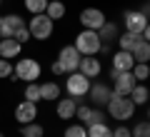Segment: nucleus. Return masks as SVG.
<instances>
[{
  "mask_svg": "<svg viewBox=\"0 0 150 137\" xmlns=\"http://www.w3.org/2000/svg\"><path fill=\"white\" fill-rule=\"evenodd\" d=\"M90 82L93 80H88L83 72H68L65 75V92H68V97H75V100H83V97H88V90H90Z\"/></svg>",
  "mask_w": 150,
  "mask_h": 137,
  "instance_id": "nucleus-5",
  "label": "nucleus"
},
{
  "mask_svg": "<svg viewBox=\"0 0 150 137\" xmlns=\"http://www.w3.org/2000/svg\"><path fill=\"white\" fill-rule=\"evenodd\" d=\"M0 20H3V15H0Z\"/></svg>",
  "mask_w": 150,
  "mask_h": 137,
  "instance_id": "nucleus-37",
  "label": "nucleus"
},
{
  "mask_svg": "<svg viewBox=\"0 0 150 137\" xmlns=\"http://www.w3.org/2000/svg\"><path fill=\"white\" fill-rule=\"evenodd\" d=\"M143 40V37L138 35V32H128V30H123V32H118V50H128V53H133L135 50V45Z\"/></svg>",
  "mask_w": 150,
  "mask_h": 137,
  "instance_id": "nucleus-20",
  "label": "nucleus"
},
{
  "mask_svg": "<svg viewBox=\"0 0 150 137\" xmlns=\"http://www.w3.org/2000/svg\"><path fill=\"white\" fill-rule=\"evenodd\" d=\"M135 110L138 107L133 105L130 97H120V95H110V100L105 102V115L110 120H118V122H128L135 117Z\"/></svg>",
  "mask_w": 150,
  "mask_h": 137,
  "instance_id": "nucleus-1",
  "label": "nucleus"
},
{
  "mask_svg": "<svg viewBox=\"0 0 150 137\" xmlns=\"http://www.w3.org/2000/svg\"><path fill=\"white\" fill-rule=\"evenodd\" d=\"M13 77V60H3L0 58V80Z\"/></svg>",
  "mask_w": 150,
  "mask_h": 137,
  "instance_id": "nucleus-32",
  "label": "nucleus"
},
{
  "mask_svg": "<svg viewBox=\"0 0 150 137\" xmlns=\"http://www.w3.org/2000/svg\"><path fill=\"white\" fill-rule=\"evenodd\" d=\"M110 80H112V95H120V97H128L130 90L135 87V77L133 72H110Z\"/></svg>",
  "mask_w": 150,
  "mask_h": 137,
  "instance_id": "nucleus-8",
  "label": "nucleus"
},
{
  "mask_svg": "<svg viewBox=\"0 0 150 137\" xmlns=\"http://www.w3.org/2000/svg\"><path fill=\"white\" fill-rule=\"evenodd\" d=\"M20 137H45V127L40 122H28L20 125Z\"/></svg>",
  "mask_w": 150,
  "mask_h": 137,
  "instance_id": "nucleus-23",
  "label": "nucleus"
},
{
  "mask_svg": "<svg viewBox=\"0 0 150 137\" xmlns=\"http://www.w3.org/2000/svg\"><path fill=\"white\" fill-rule=\"evenodd\" d=\"M0 40H3V37H0Z\"/></svg>",
  "mask_w": 150,
  "mask_h": 137,
  "instance_id": "nucleus-39",
  "label": "nucleus"
},
{
  "mask_svg": "<svg viewBox=\"0 0 150 137\" xmlns=\"http://www.w3.org/2000/svg\"><path fill=\"white\" fill-rule=\"evenodd\" d=\"M23 5H25V10L30 13V15H40V13H45V8H48V0H23Z\"/></svg>",
  "mask_w": 150,
  "mask_h": 137,
  "instance_id": "nucleus-27",
  "label": "nucleus"
},
{
  "mask_svg": "<svg viewBox=\"0 0 150 137\" xmlns=\"http://www.w3.org/2000/svg\"><path fill=\"white\" fill-rule=\"evenodd\" d=\"M38 85H40V100H45V102H55L60 97V92H63V87L55 80H45V82H38Z\"/></svg>",
  "mask_w": 150,
  "mask_h": 137,
  "instance_id": "nucleus-17",
  "label": "nucleus"
},
{
  "mask_svg": "<svg viewBox=\"0 0 150 137\" xmlns=\"http://www.w3.org/2000/svg\"><path fill=\"white\" fill-rule=\"evenodd\" d=\"M123 27L128 32H143L145 27H148V15H145L143 10H125L123 13Z\"/></svg>",
  "mask_w": 150,
  "mask_h": 137,
  "instance_id": "nucleus-7",
  "label": "nucleus"
},
{
  "mask_svg": "<svg viewBox=\"0 0 150 137\" xmlns=\"http://www.w3.org/2000/svg\"><path fill=\"white\" fill-rule=\"evenodd\" d=\"M112 137H130V127L125 125V122H120V125L112 130Z\"/></svg>",
  "mask_w": 150,
  "mask_h": 137,
  "instance_id": "nucleus-34",
  "label": "nucleus"
},
{
  "mask_svg": "<svg viewBox=\"0 0 150 137\" xmlns=\"http://www.w3.org/2000/svg\"><path fill=\"white\" fill-rule=\"evenodd\" d=\"M130 72H133L135 82H145V80L150 77V65H148V63H135Z\"/></svg>",
  "mask_w": 150,
  "mask_h": 137,
  "instance_id": "nucleus-26",
  "label": "nucleus"
},
{
  "mask_svg": "<svg viewBox=\"0 0 150 137\" xmlns=\"http://www.w3.org/2000/svg\"><path fill=\"white\" fill-rule=\"evenodd\" d=\"M13 40H18V42H20V45H25V42H30V32H28V27L23 25L20 30H18L15 35H13Z\"/></svg>",
  "mask_w": 150,
  "mask_h": 137,
  "instance_id": "nucleus-33",
  "label": "nucleus"
},
{
  "mask_svg": "<svg viewBox=\"0 0 150 137\" xmlns=\"http://www.w3.org/2000/svg\"><path fill=\"white\" fill-rule=\"evenodd\" d=\"M130 137H150V122L148 120L135 122V127H130Z\"/></svg>",
  "mask_w": 150,
  "mask_h": 137,
  "instance_id": "nucleus-29",
  "label": "nucleus"
},
{
  "mask_svg": "<svg viewBox=\"0 0 150 137\" xmlns=\"http://www.w3.org/2000/svg\"><path fill=\"white\" fill-rule=\"evenodd\" d=\"M80 25H83V30H100L103 27V22L108 20L105 18V13L100 10V8H85V10H80Z\"/></svg>",
  "mask_w": 150,
  "mask_h": 137,
  "instance_id": "nucleus-6",
  "label": "nucleus"
},
{
  "mask_svg": "<svg viewBox=\"0 0 150 137\" xmlns=\"http://www.w3.org/2000/svg\"><path fill=\"white\" fill-rule=\"evenodd\" d=\"M0 137H5V132H0Z\"/></svg>",
  "mask_w": 150,
  "mask_h": 137,
  "instance_id": "nucleus-36",
  "label": "nucleus"
},
{
  "mask_svg": "<svg viewBox=\"0 0 150 137\" xmlns=\"http://www.w3.org/2000/svg\"><path fill=\"white\" fill-rule=\"evenodd\" d=\"M112 90L108 82H90V90H88V97H90V102L95 107H105V102L110 100Z\"/></svg>",
  "mask_w": 150,
  "mask_h": 137,
  "instance_id": "nucleus-12",
  "label": "nucleus"
},
{
  "mask_svg": "<svg viewBox=\"0 0 150 137\" xmlns=\"http://www.w3.org/2000/svg\"><path fill=\"white\" fill-rule=\"evenodd\" d=\"M78 72H83L88 80H98L103 75V63L95 58H80V63H78Z\"/></svg>",
  "mask_w": 150,
  "mask_h": 137,
  "instance_id": "nucleus-14",
  "label": "nucleus"
},
{
  "mask_svg": "<svg viewBox=\"0 0 150 137\" xmlns=\"http://www.w3.org/2000/svg\"><path fill=\"white\" fill-rule=\"evenodd\" d=\"M25 27L28 32H30V40H50L55 32V20H50L45 13H40V15H30V20H25Z\"/></svg>",
  "mask_w": 150,
  "mask_h": 137,
  "instance_id": "nucleus-2",
  "label": "nucleus"
},
{
  "mask_svg": "<svg viewBox=\"0 0 150 137\" xmlns=\"http://www.w3.org/2000/svg\"><path fill=\"white\" fill-rule=\"evenodd\" d=\"M23 25H25V20H23V15H18V13L3 15V20H0V37H13Z\"/></svg>",
  "mask_w": 150,
  "mask_h": 137,
  "instance_id": "nucleus-13",
  "label": "nucleus"
},
{
  "mask_svg": "<svg viewBox=\"0 0 150 137\" xmlns=\"http://www.w3.org/2000/svg\"><path fill=\"white\" fill-rule=\"evenodd\" d=\"M88 127V137H112V127L108 122H93Z\"/></svg>",
  "mask_w": 150,
  "mask_h": 137,
  "instance_id": "nucleus-22",
  "label": "nucleus"
},
{
  "mask_svg": "<svg viewBox=\"0 0 150 137\" xmlns=\"http://www.w3.org/2000/svg\"><path fill=\"white\" fill-rule=\"evenodd\" d=\"M65 13H68V5H65L63 0H48V8H45V15L50 20H63Z\"/></svg>",
  "mask_w": 150,
  "mask_h": 137,
  "instance_id": "nucleus-21",
  "label": "nucleus"
},
{
  "mask_svg": "<svg viewBox=\"0 0 150 137\" xmlns=\"http://www.w3.org/2000/svg\"><path fill=\"white\" fill-rule=\"evenodd\" d=\"M0 3H3V0H0Z\"/></svg>",
  "mask_w": 150,
  "mask_h": 137,
  "instance_id": "nucleus-38",
  "label": "nucleus"
},
{
  "mask_svg": "<svg viewBox=\"0 0 150 137\" xmlns=\"http://www.w3.org/2000/svg\"><path fill=\"white\" fill-rule=\"evenodd\" d=\"M23 55V45L18 40H13V37H3L0 40V58L3 60H15Z\"/></svg>",
  "mask_w": 150,
  "mask_h": 137,
  "instance_id": "nucleus-16",
  "label": "nucleus"
},
{
  "mask_svg": "<svg viewBox=\"0 0 150 137\" xmlns=\"http://www.w3.org/2000/svg\"><path fill=\"white\" fill-rule=\"evenodd\" d=\"M23 100H30V102H43L40 100V85L38 82H25V90H23Z\"/></svg>",
  "mask_w": 150,
  "mask_h": 137,
  "instance_id": "nucleus-25",
  "label": "nucleus"
},
{
  "mask_svg": "<svg viewBox=\"0 0 150 137\" xmlns=\"http://www.w3.org/2000/svg\"><path fill=\"white\" fill-rule=\"evenodd\" d=\"M75 107H78V100L75 97H58V102H55V115L60 120H73Z\"/></svg>",
  "mask_w": 150,
  "mask_h": 137,
  "instance_id": "nucleus-15",
  "label": "nucleus"
},
{
  "mask_svg": "<svg viewBox=\"0 0 150 137\" xmlns=\"http://www.w3.org/2000/svg\"><path fill=\"white\" fill-rule=\"evenodd\" d=\"M118 22H112V20H105L103 22V27L98 30V37H100L103 45H112V42L118 40Z\"/></svg>",
  "mask_w": 150,
  "mask_h": 137,
  "instance_id": "nucleus-19",
  "label": "nucleus"
},
{
  "mask_svg": "<svg viewBox=\"0 0 150 137\" xmlns=\"http://www.w3.org/2000/svg\"><path fill=\"white\" fill-rule=\"evenodd\" d=\"M133 58H135V63H148L150 60V42L148 40H140L138 45H135Z\"/></svg>",
  "mask_w": 150,
  "mask_h": 137,
  "instance_id": "nucleus-24",
  "label": "nucleus"
},
{
  "mask_svg": "<svg viewBox=\"0 0 150 137\" xmlns=\"http://www.w3.org/2000/svg\"><path fill=\"white\" fill-rule=\"evenodd\" d=\"M38 115H40V110H38V105H35V102H30V100H20L15 105V122H18V125L35 122Z\"/></svg>",
  "mask_w": 150,
  "mask_h": 137,
  "instance_id": "nucleus-9",
  "label": "nucleus"
},
{
  "mask_svg": "<svg viewBox=\"0 0 150 137\" xmlns=\"http://www.w3.org/2000/svg\"><path fill=\"white\" fill-rule=\"evenodd\" d=\"M135 65V58L133 53H128V50H118V53L110 55V72H130Z\"/></svg>",
  "mask_w": 150,
  "mask_h": 137,
  "instance_id": "nucleus-11",
  "label": "nucleus"
},
{
  "mask_svg": "<svg viewBox=\"0 0 150 137\" xmlns=\"http://www.w3.org/2000/svg\"><path fill=\"white\" fill-rule=\"evenodd\" d=\"M63 137H88V127L83 125V122H73V125L65 127Z\"/></svg>",
  "mask_w": 150,
  "mask_h": 137,
  "instance_id": "nucleus-28",
  "label": "nucleus"
},
{
  "mask_svg": "<svg viewBox=\"0 0 150 137\" xmlns=\"http://www.w3.org/2000/svg\"><path fill=\"white\" fill-rule=\"evenodd\" d=\"M43 75V65L38 63L35 58H15V65H13V77L23 80V82H35Z\"/></svg>",
  "mask_w": 150,
  "mask_h": 137,
  "instance_id": "nucleus-3",
  "label": "nucleus"
},
{
  "mask_svg": "<svg viewBox=\"0 0 150 137\" xmlns=\"http://www.w3.org/2000/svg\"><path fill=\"white\" fill-rule=\"evenodd\" d=\"M128 97L133 100L135 107H145V105H148V100H150V87L145 82H135V87L130 90Z\"/></svg>",
  "mask_w": 150,
  "mask_h": 137,
  "instance_id": "nucleus-18",
  "label": "nucleus"
},
{
  "mask_svg": "<svg viewBox=\"0 0 150 137\" xmlns=\"http://www.w3.org/2000/svg\"><path fill=\"white\" fill-rule=\"evenodd\" d=\"M80 58H83V55L75 50V45H63V48H60V53H58V63L65 67V75L78 70V63H80Z\"/></svg>",
  "mask_w": 150,
  "mask_h": 137,
  "instance_id": "nucleus-10",
  "label": "nucleus"
},
{
  "mask_svg": "<svg viewBox=\"0 0 150 137\" xmlns=\"http://www.w3.org/2000/svg\"><path fill=\"white\" fill-rule=\"evenodd\" d=\"M50 72H53L55 77H60V75H65V67L58 63V60H53V63H50Z\"/></svg>",
  "mask_w": 150,
  "mask_h": 137,
  "instance_id": "nucleus-35",
  "label": "nucleus"
},
{
  "mask_svg": "<svg viewBox=\"0 0 150 137\" xmlns=\"http://www.w3.org/2000/svg\"><path fill=\"white\" fill-rule=\"evenodd\" d=\"M105 120H108L105 110H103V107H93V110H90V117H88L85 125H93V122H105Z\"/></svg>",
  "mask_w": 150,
  "mask_h": 137,
  "instance_id": "nucleus-31",
  "label": "nucleus"
},
{
  "mask_svg": "<svg viewBox=\"0 0 150 137\" xmlns=\"http://www.w3.org/2000/svg\"><path fill=\"white\" fill-rule=\"evenodd\" d=\"M73 45L83 58H95V55H100V48H103V42H100V37H98L95 30H80L75 35Z\"/></svg>",
  "mask_w": 150,
  "mask_h": 137,
  "instance_id": "nucleus-4",
  "label": "nucleus"
},
{
  "mask_svg": "<svg viewBox=\"0 0 150 137\" xmlns=\"http://www.w3.org/2000/svg\"><path fill=\"white\" fill-rule=\"evenodd\" d=\"M90 110H93V105H78V107H75V117H73V120H78V122L85 125L88 117H90Z\"/></svg>",
  "mask_w": 150,
  "mask_h": 137,
  "instance_id": "nucleus-30",
  "label": "nucleus"
}]
</instances>
